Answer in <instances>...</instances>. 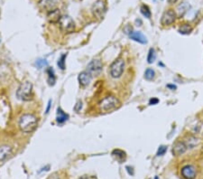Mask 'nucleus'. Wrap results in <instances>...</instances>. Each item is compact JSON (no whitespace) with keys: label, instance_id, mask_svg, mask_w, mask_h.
Returning a JSON list of instances; mask_svg holds the SVG:
<instances>
[{"label":"nucleus","instance_id":"obj_30","mask_svg":"<svg viewBox=\"0 0 203 179\" xmlns=\"http://www.w3.org/2000/svg\"><path fill=\"white\" fill-rule=\"evenodd\" d=\"M81 107H82V103H81V101H79V102H77V104L75 105L74 110H75L76 111H79V110H81Z\"/></svg>","mask_w":203,"mask_h":179},{"label":"nucleus","instance_id":"obj_17","mask_svg":"<svg viewBox=\"0 0 203 179\" xmlns=\"http://www.w3.org/2000/svg\"><path fill=\"white\" fill-rule=\"evenodd\" d=\"M112 155L116 158V159L117 160H118L120 163L121 162H123L125 159V153L123 151V150H121V149H115L113 152H112Z\"/></svg>","mask_w":203,"mask_h":179},{"label":"nucleus","instance_id":"obj_24","mask_svg":"<svg viewBox=\"0 0 203 179\" xmlns=\"http://www.w3.org/2000/svg\"><path fill=\"white\" fill-rule=\"evenodd\" d=\"M66 56H67L66 54H65V55H62L59 58V60H58L57 64H58L59 68L62 69V70H64V69H65V60H66Z\"/></svg>","mask_w":203,"mask_h":179},{"label":"nucleus","instance_id":"obj_23","mask_svg":"<svg viewBox=\"0 0 203 179\" xmlns=\"http://www.w3.org/2000/svg\"><path fill=\"white\" fill-rule=\"evenodd\" d=\"M141 13H142V15H143L144 16H145L146 18H150L151 15H152L149 7H148L147 6H145V5H143V6L141 7Z\"/></svg>","mask_w":203,"mask_h":179},{"label":"nucleus","instance_id":"obj_13","mask_svg":"<svg viewBox=\"0 0 203 179\" xmlns=\"http://www.w3.org/2000/svg\"><path fill=\"white\" fill-rule=\"evenodd\" d=\"M129 37L130 39L137 42V43H143V44H145L147 43V38L146 36L141 33V32H131L129 34Z\"/></svg>","mask_w":203,"mask_h":179},{"label":"nucleus","instance_id":"obj_32","mask_svg":"<svg viewBox=\"0 0 203 179\" xmlns=\"http://www.w3.org/2000/svg\"><path fill=\"white\" fill-rule=\"evenodd\" d=\"M168 2H169V4H174L177 2V0H168Z\"/></svg>","mask_w":203,"mask_h":179},{"label":"nucleus","instance_id":"obj_2","mask_svg":"<svg viewBox=\"0 0 203 179\" xmlns=\"http://www.w3.org/2000/svg\"><path fill=\"white\" fill-rule=\"evenodd\" d=\"M98 107L101 111L109 112L120 107V101L115 96H107L99 101Z\"/></svg>","mask_w":203,"mask_h":179},{"label":"nucleus","instance_id":"obj_3","mask_svg":"<svg viewBox=\"0 0 203 179\" xmlns=\"http://www.w3.org/2000/svg\"><path fill=\"white\" fill-rule=\"evenodd\" d=\"M16 97L23 101H28L33 97V85L29 82H24L18 87L16 91Z\"/></svg>","mask_w":203,"mask_h":179},{"label":"nucleus","instance_id":"obj_22","mask_svg":"<svg viewBox=\"0 0 203 179\" xmlns=\"http://www.w3.org/2000/svg\"><path fill=\"white\" fill-rule=\"evenodd\" d=\"M156 59V53H155V50L154 48H151L149 50V53H148V56H147V62L148 63H153Z\"/></svg>","mask_w":203,"mask_h":179},{"label":"nucleus","instance_id":"obj_15","mask_svg":"<svg viewBox=\"0 0 203 179\" xmlns=\"http://www.w3.org/2000/svg\"><path fill=\"white\" fill-rule=\"evenodd\" d=\"M47 18H48V20L51 23H57V22H59L60 19L62 18V15H61L60 10L56 8V9H54L53 11L48 12Z\"/></svg>","mask_w":203,"mask_h":179},{"label":"nucleus","instance_id":"obj_5","mask_svg":"<svg viewBox=\"0 0 203 179\" xmlns=\"http://www.w3.org/2000/svg\"><path fill=\"white\" fill-rule=\"evenodd\" d=\"M125 69V62L122 59L116 60L110 65V75L113 78H119L123 74Z\"/></svg>","mask_w":203,"mask_h":179},{"label":"nucleus","instance_id":"obj_31","mask_svg":"<svg viewBox=\"0 0 203 179\" xmlns=\"http://www.w3.org/2000/svg\"><path fill=\"white\" fill-rule=\"evenodd\" d=\"M167 87H168V88H170V89H171V90H175V89H176V86H175V85H171V84H168V85H167Z\"/></svg>","mask_w":203,"mask_h":179},{"label":"nucleus","instance_id":"obj_16","mask_svg":"<svg viewBox=\"0 0 203 179\" xmlns=\"http://www.w3.org/2000/svg\"><path fill=\"white\" fill-rule=\"evenodd\" d=\"M69 119V115L67 113H65L62 108H58L57 110V116H56V120L58 123L62 124V123H64L66 120Z\"/></svg>","mask_w":203,"mask_h":179},{"label":"nucleus","instance_id":"obj_25","mask_svg":"<svg viewBox=\"0 0 203 179\" xmlns=\"http://www.w3.org/2000/svg\"><path fill=\"white\" fill-rule=\"evenodd\" d=\"M185 5H186V3H183V4H182L181 6H179V7H178V11H179V15L180 16H182V15H184V14L190 9V7H191V6H188L187 7H185L184 8V7H185Z\"/></svg>","mask_w":203,"mask_h":179},{"label":"nucleus","instance_id":"obj_11","mask_svg":"<svg viewBox=\"0 0 203 179\" xmlns=\"http://www.w3.org/2000/svg\"><path fill=\"white\" fill-rule=\"evenodd\" d=\"M39 5L43 9L47 10L48 12H51L56 9L57 0H40Z\"/></svg>","mask_w":203,"mask_h":179},{"label":"nucleus","instance_id":"obj_34","mask_svg":"<svg viewBox=\"0 0 203 179\" xmlns=\"http://www.w3.org/2000/svg\"><path fill=\"white\" fill-rule=\"evenodd\" d=\"M155 179H159V177H158V176H155Z\"/></svg>","mask_w":203,"mask_h":179},{"label":"nucleus","instance_id":"obj_33","mask_svg":"<svg viewBox=\"0 0 203 179\" xmlns=\"http://www.w3.org/2000/svg\"><path fill=\"white\" fill-rule=\"evenodd\" d=\"M80 179H89V177H88L87 175H85V176H82V177L80 178Z\"/></svg>","mask_w":203,"mask_h":179},{"label":"nucleus","instance_id":"obj_19","mask_svg":"<svg viewBox=\"0 0 203 179\" xmlns=\"http://www.w3.org/2000/svg\"><path fill=\"white\" fill-rule=\"evenodd\" d=\"M184 142L186 143L188 148H193L199 143V138H197L195 137H189V138Z\"/></svg>","mask_w":203,"mask_h":179},{"label":"nucleus","instance_id":"obj_21","mask_svg":"<svg viewBox=\"0 0 203 179\" xmlns=\"http://www.w3.org/2000/svg\"><path fill=\"white\" fill-rule=\"evenodd\" d=\"M192 31V27L188 24H184L179 28V33L182 35H189Z\"/></svg>","mask_w":203,"mask_h":179},{"label":"nucleus","instance_id":"obj_4","mask_svg":"<svg viewBox=\"0 0 203 179\" xmlns=\"http://www.w3.org/2000/svg\"><path fill=\"white\" fill-rule=\"evenodd\" d=\"M61 29L64 33H71L75 30V23L69 15H63L59 21Z\"/></svg>","mask_w":203,"mask_h":179},{"label":"nucleus","instance_id":"obj_26","mask_svg":"<svg viewBox=\"0 0 203 179\" xmlns=\"http://www.w3.org/2000/svg\"><path fill=\"white\" fill-rule=\"evenodd\" d=\"M166 151H167V147H166V146L162 145V146H160V147H159V148H158V150H157L156 156H157V157H162V156L165 155Z\"/></svg>","mask_w":203,"mask_h":179},{"label":"nucleus","instance_id":"obj_1","mask_svg":"<svg viewBox=\"0 0 203 179\" xmlns=\"http://www.w3.org/2000/svg\"><path fill=\"white\" fill-rule=\"evenodd\" d=\"M38 125L37 118L33 114H23L20 117L18 121V126L20 130L25 133L33 132Z\"/></svg>","mask_w":203,"mask_h":179},{"label":"nucleus","instance_id":"obj_7","mask_svg":"<svg viewBox=\"0 0 203 179\" xmlns=\"http://www.w3.org/2000/svg\"><path fill=\"white\" fill-rule=\"evenodd\" d=\"M102 68H103V64L99 59L92 60L88 64V67H87L88 71L90 74H95L96 76H97L101 73V71H102Z\"/></svg>","mask_w":203,"mask_h":179},{"label":"nucleus","instance_id":"obj_9","mask_svg":"<svg viewBox=\"0 0 203 179\" xmlns=\"http://www.w3.org/2000/svg\"><path fill=\"white\" fill-rule=\"evenodd\" d=\"M181 173H182V177L185 179H194L197 175V170L194 166L187 165L182 168Z\"/></svg>","mask_w":203,"mask_h":179},{"label":"nucleus","instance_id":"obj_14","mask_svg":"<svg viewBox=\"0 0 203 179\" xmlns=\"http://www.w3.org/2000/svg\"><path fill=\"white\" fill-rule=\"evenodd\" d=\"M12 154V147L8 145H3L0 147V161L6 160Z\"/></svg>","mask_w":203,"mask_h":179},{"label":"nucleus","instance_id":"obj_10","mask_svg":"<svg viewBox=\"0 0 203 179\" xmlns=\"http://www.w3.org/2000/svg\"><path fill=\"white\" fill-rule=\"evenodd\" d=\"M188 147L184 141H177L173 144L172 147V154L175 157L181 156L187 151Z\"/></svg>","mask_w":203,"mask_h":179},{"label":"nucleus","instance_id":"obj_20","mask_svg":"<svg viewBox=\"0 0 203 179\" xmlns=\"http://www.w3.org/2000/svg\"><path fill=\"white\" fill-rule=\"evenodd\" d=\"M155 77V71L151 68L146 69L144 72V79L147 81H153Z\"/></svg>","mask_w":203,"mask_h":179},{"label":"nucleus","instance_id":"obj_18","mask_svg":"<svg viewBox=\"0 0 203 179\" xmlns=\"http://www.w3.org/2000/svg\"><path fill=\"white\" fill-rule=\"evenodd\" d=\"M47 74H48V83L50 85H54L55 83V74H54V71L53 68L49 67L47 69Z\"/></svg>","mask_w":203,"mask_h":179},{"label":"nucleus","instance_id":"obj_8","mask_svg":"<svg viewBox=\"0 0 203 179\" xmlns=\"http://www.w3.org/2000/svg\"><path fill=\"white\" fill-rule=\"evenodd\" d=\"M176 20V13L172 10V9H169L167 11H165L161 18V24L164 27H167V25H171Z\"/></svg>","mask_w":203,"mask_h":179},{"label":"nucleus","instance_id":"obj_27","mask_svg":"<svg viewBox=\"0 0 203 179\" xmlns=\"http://www.w3.org/2000/svg\"><path fill=\"white\" fill-rule=\"evenodd\" d=\"M35 64H36V66H37L39 69H41V68H43L44 66H47V62H46V60L39 59V60L36 61Z\"/></svg>","mask_w":203,"mask_h":179},{"label":"nucleus","instance_id":"obj_29","mask_svg":"<svg viewBox=\"0 0 203 179\" xmlns=\"http://www.w3.org/2000/svg\"><path fill=\"white\" fill-rule=\"evenodd\" d=\"M158 102H159V99H158L153 98V99H150L149 104H150V105H156V104H158Z\"/></svg>","mask_w":203,"mask_h":179},{"label":"nucleus","instance_id":"obj_6","mask_svg":"<svg viewBox=\"0 0 203 179\" xmlns=\"http://www.w3.org/2000/svg\"><path fill=\"white\" fill-rule=\"evenodd\" d=\"M106 5L102 0H97L92 6V13L97 18H103L106 13Z\"/></svg>","mask_w":203,"mask_h":179},{"label":"nucleus","instance_id":"obj_28","mask_svg":"<svg viewBox=\"0 0 203 179\" xmlns=\"http://www.w3.org/2000/svg\"><path fill=\"white\" fill-rule=\"evenodd\" d=\"M46 179H62V176L58 173H53L51 175H49Z\"/></svg>","mask_w":203,"mask_h":179},{"label":"nucleus","instance_id":"obj_12","mask_svg":"<svg viewBox=\"0 0 203 179\" xmlns=\"http://www.w3.org/2000/svg\"><path fill=\"white\" fill-rule=\"evenodd\" d=\"M78 79H79L80 83L82 86H88L90 83L91 80H92V76L88 71H82V72L80 73Z\"/></svg>","mask_w":203,"mask_h":179}]
</instances>
